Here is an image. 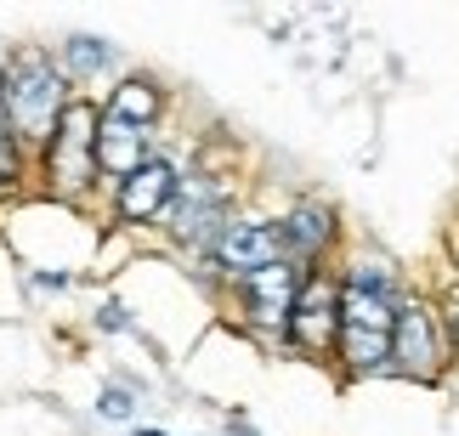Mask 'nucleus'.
Wrapping results in <instances>:
<instances>
[{"label":"nucleus","instance_id":"obj_16","mask_svg":"<svg viewBox=\"0 0 459 436\" xmlns=\"http://www.w3.org/2000/svg\"><path fill=\"white\" fill-rule=\"evenodd\" d=\"M0 125H6V80H0Z\"/></svg>","mask_w":459,"mask_h":436},{"label":"nucleus","instance_id":"obj_3","mask_svg":"<svg viewBox=\"0 0 459 436\" xmlns=\"http://www.w3.org/2000/svg\"><path fill=\"white\" fill-rule=\"evenodd\" d=\"M97 170V114L85 102H68L57 131H51V182L80 193Z\"/></svg>","mask_w":459,"mask_h":436},{"label":"nucleus","instance_id":"obj_8","mask_svg":"<svg viewBox=\"0 0 459 436\" xmlns=\"http://www.w3.org/2000/svg\"><path fill=\"white\" fill-rule=\"evenodd\" d=\"M392 357L403 363L409 374H437V323L426 306H403L397 312V335H392Z\"/></svg>","mask_w":459,"mask_h":436},{"label":"nucleus","instance_id":"obj_7","mask_svg":"<svg viewBox=\"0 0 459 436\" xmlns=\"http://www.w3.org/2000/svg\"><path fill=\"white\" fill-rule=\"evenodd\" d=\"M170 204H176V170L159 165V159L119 182V216L126 221H153V216H165Z\"/></svg>","mask_w":459,"mask_h":436},{"label":"nucleus","instance_id":"obj_10","mask_svg":"<svg viewBox=\"0 0 459 436\" xmlns=\"http://www.w3.org/2000/svg\"><path fill=\"white\" fill-rule=\"evenodd\" d=\"M278 238H284L290 255H317L334 238V216L324 210V204H301V210H290V221L278 227Z\"/></svg>","mask_w":459,"mask_h":436},{"label":"nucleus","instance_id":"obj_11","mask_svg":"<svg viewBox=\"0 0 459 436\" xmlns=\"http://www.w3.org/2000/svg\"><path fill=\"white\" fill-rule=\"evenodd\" d=\"M221 221V199L210 193V187H193V193L176 204V238L182 244H199V238H210V227Z\"/></svg>","mask_w":459,"mask_h":436},{"label":"nucleus","instance_id":"obj_2","mask_svg":"<svg viewBox=\"0 0 459 436\" xmlns=\"http://www.w3.org/2000/svg\"><path fill=\"white\" fill-rule=\"evenodd\" d=\"M63 108H68V102H63L57 68H51L40 51H23L17 68H12V85H6V119L29 136V142H51Z\"/></svg>","mask_w":459,"mask_h":436},{"label":"nucleus","instance_id":"obj_5","mask_svg":"<svg viewBox=\"0 0 459 436\" xmlns=\"http://www.w3.org/2000/svg\"><path fill=\"white\" fill-rule=\"evenodd\" d=\"M278 255H284V238H278V227H267V221H233V227H221V238H216V261L238 278H255V272L278 267Z\"/></svg>","mask_w":459,"mask_h":436},{"label":"nucleus","instance_id":"obj_9","mask_svg":"<svg viewBox=\"0 0 459 436\" xmlns=\"http://www.w3.org/2000/svg\"><path fill=\"white\" fill-rule=\"evenodd\" d=\"M148 159H143V136H136V125H126V119H102L97 125V170H108V176H136Z\"/></svg>","mask_w":459,"mask_h":436},{"label":"nucleus","instance_id":"obj_17","mask_svg":"<svg viewBox=\"0 0 459 436\" xmlns=\"http://www.w3.org/2000/svg\"><path fill=\"white\" fill-rule=\"evenodd\" d=\"M143 436H165V431H143Z\"/></svg>","mask_w":459,"mask_h":436},{"label":"nucleus","instance_id":"obj_1","mask_svg":"<svg viewBox=\"0 0 459 436\" xmlns=\"http://www.w3.org/2000/svg\"><path fill=\"white\" fill-rule=\"evenodd\" d=\"M397 301H392V278L375 267H358L341 284V352L351 369H380L392 357L397 335Z\"/></svg>","mask_w":459,"mask_h":436},{"label":"nucleus","instance_id":"obj_4","mask_svg":"<svg viewBox=\"0 0 459 436\" xmlns=\"http://www.w3.org/2000/svg\"><path fill=\"white\" fill-rule=\"evenodd\" d=\"M290 335L301 352H329L334 335H341V295H334L329 278H307L301 295H295L290 312Z\"/></svg>","mask_w":459,"mask_h":436},{"label":"nucleus","instance_id":"obj_13","mask_svg":"<svg viewBox=\"0 0 459 436\" xmlns=\"http://www.w3.org/2000/svg\"><path fill=\"white\" fill-rule=\"evenodd\" d=\"M102 63H108V46L102 40H91V34H74V40H68V68H74V74H97Z\"/></svg>","mask_w":459,"mask_h":436},{"label":"nucleus","instance_id":"obj_14","mask_svg":"<svg viewBox=\"0 0 459 436\" xmlns=\"http://www.w3.org/2000/svg\"><path fill=\"white\" fill-rule=\"evenodd\" d=\"M17 182H23V170H17V148L0 136V193H12Z\"/></svg>","mask_w":459,"mask_h":436},{"label":"nucleus","instance_id":"obj_12","mask_svg":"<svg viewBox=\"0 0 459 436\" xmlns=\"http://www.w3.org/2000/svg\"><path fill=\"white\" fill-rule=\"evenodd\" d=\"M108 114H114V119H126V125H136V131H143L148 119L159 114V91H153L148 80H126V85H119V91H114V102H108Z\"/></svg>","mask_w":459,"mask_h":436},{"label":"nucleus","instance_id":"obj_15","mask_svg":"<svg viewBox=\"0 0 459 436\" xmlns=\"http://www.w3.org/2000/svg\"><path fill=\"white\" fill-rule=\"evenodd\" d=\"M102 414H108V420H126V414H131V391H102Z\"/></svg>","mask_w":459,"mask_h":436},{"label":"nucleus","instance_id":"obj_6","mask_svg":"<svg viewBox=\"0 0 459 436\" xmlns=\"http://www.w3.org/2000/svg\"><path fill=\"white\" fill-rule=\"evenodd\" d=\"M295 295H301V278H295V267H267V272H255V278H244V301H250V318L261 329H278V323H290V312H295Z\"/></svg>","mask_w":459,"mask_h":436}]
</instances>
